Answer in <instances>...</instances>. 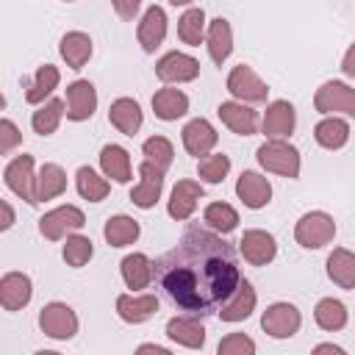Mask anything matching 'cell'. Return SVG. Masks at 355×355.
Instances as JSON below:
<instances>
[{"mask_svg": "<svg viewBox=\"0 0 355 355\" xmlns=\"http://www.w3.org/2000/svg\"><path fill=\"white\" fill-rule=\"evenodd\" d=\"M155 280L175 308L211 316L241 283L236 250L208 225H189L180 241L155 261Z\"/></svg>", "mask_w": 355, "mask_h": 355, "instance_id": "1", "label": "cell"}, {"mask_svg": "<svg viewBox=\"0 0 355 355\" xmlns=\"http://www.w3.org/2000/svg\"><path fill=\"white\" fill-rule=\"evenodd\" d=\"M255 158H258V164H261L266 172H275V175L288 178V180L300 178V166H302L300 150H297L294 144H288L286 139H266V141L255 150Z\"/></svg>", "mask_w": 355, "mask_h": 355, "instance_id": "2", "label": "cell"}, {"mask_svg": "<svg viewBox=\"0 0 355 355\" xmlns=\"http://www.w3.org/2000/svg\"><path fill=\"white\" fill-rule=\"evenodd\" d=\"M336 236V219L327 211H308L294 225V239L305 250H322Z\"/></svg>", "mask_w": 355, "mask_h": 355, "instance_id": "3", "label": "cell"}, {"mask_svg": "<svg viewBox=\"0 0 355 355\" xmlns=\"http://www.w3.org/2000/svg\"><path fill=\"white\" fill-rule=\"evenodd\" d=\"M313 108L319 114L355 116V89L344 80H324L313 94Z\"/></svg>", "mask_w": 355, "mask_h": 355, "instance_id": "4", "label": "cell"}, {"mask_svg": "<svg viewBox=\"0 0 355 355\" xmlns=\"http://www.w3.org/2000/svg\"><path fill=\"white\" fill-rule=\"evenodd\" d=\"M3 180L6 186L19 197L25 200L28 205H39V197H36V172H33V155H17L6 164L3 169Z\"/></svg>", "mask_w": 355, "mask_h": 355, "instance_id": "5", "label": "cell"}, {"mask_svg": "<svg viewBox=\"0 0 355 355\" xmlns=\"http://www.w3.org/2000/svg\"><path fill=\"white\" fill-rule=\"evenodd\" d=\"M83 225H86V216L78 205H58L39 219V233L47 241H61L69 233H78Z\"/></svg>", "mask_w": 355, "mask_h": 355, "instance_id": "6", "label": "cell"}, {"mask_svg": "<svg viewBox=\"0 0 355 355\" xmlns=\"http://www.w3.org/2000/svg\"><path fill=\"white\" fill-rule=\"evenodd\" d=\"M39 327L47 338L69 341L78 333V316L67 302H47L39 311Z\"/></svg>", "mask_w": 355, "mask_h": 355, "instance_id": "7", "label": "cell"}, {"mask_svg": "<svg viewBox=\"0 0 355 355\" xmlns=\"http://www.w3.org/2000/svg\"><path fill=\"white\" fill-rule=\"evenodd\" d=\"M227 92H230L236 100L250 103V105L266 103V97H269V86H266V83L261 80V75H258L252 67H247V64H239V67L230 69V75H227Z\"/></svg>", "mask_w": 355, "mask_h": 355, "instance_id": "8", "label": "cell"}, {"mask_svg": "<svg viewBox=\"0 0 355 355\" xmlns=\"http://www.w3.org/2000/svg\"><path fill=\"white\" fill-rule=\"evenodd\" d=\"M302 324V313L294 302H272L261 313V327L272 338H291Z\"/></svg>", "mask_w": 355, "mask_h": 355, "instance_id": "9", "label": "cell"}, {"mask_svg": "<svg viewBox=\"0 0 355 355\" xmlns=\"http://www.w3.org/2000/svg\"><path fill=\"white\" fill-rule=\"evenodd\" d=\"M155 75L164 83H189L200 75V61L189 53L169 50L155 61Z\"/></svg>", "mask_w": 355, "mask_h": 355, "instance_id": "10", "label": "cell"}, {"mask_svg": "<svg viewBox=\"0 0 355 355\" xmlns=\"http://www.w3.org/2000/svg\"><path fill=\"white\" fill-rule=\"evenodd\" d=\"M239 252L244 255L247 263L252 266H266L275 261L277 255V241L272 233L261 230V227H252V230H244L241 239H239Z\"/></svg>", "mask_w": 355, "mask_h": 355, "instance_id": "11", "label": "cell"}, {"mask_svg": "<svg viewBox=\"0 0 355 355\" xmlns=\"http://www.w3.org/2000/svg\"><path fill=\"white\" fill-rule=\"evenodd\" d=\"M161 191H164V169H158L150 161H141L139 164V183L130 191V202L150 211L161 200Z\"/></svg>", "mask_w": 355, "mask_h": 355, "instance_id": "12", "label": "cell"}, {"mask_svg": "<svg viewBox=\"0 0 355 355\" xmlns=\"http://www.w3.org/2000/svg\"><path fill=\"white\" fill-rule=\"evenodd\" d=\"M216 114H219L222 125L230 128L236 136H252V133H258V111L250 103L225 100V103H219Z\"/></svg>", "mask_w": 355, "mask_h": 355, "instance_id": "13", "label": "cell"}, {"mask_svg": "<svg viewBox=\"0 0 355 355\" xmlns=\"http://www.w3.org/2000/svg\"><path fill=\"white\" fill-rule=\"evenodd\" d=\"M294 128H297V111L288 100H275L266 105L261 119V130L266 139H288Z\"/></svg>", "mask_w": 355, "mask_h": 355, "instance_id": "14", "label": "cell"}, {"mask_svg": "<svg viewBox=\"0 0 355 355\" xmlns=\"http://www.w3.org/2000/svg\"><path fill=\"white\" fill-rule=\"evenodd\" d=\"M97 111V89L92 80H72L67 86V119L72 122H83L92 119V114Z\"/></svg>", "mask_w": 355, "mask_h": 355, "instance_id": "15", "label": "cell"}, {"mask_svg": "<svg viewBox=\"0 0 355 355\" xmlns=\"http://www.w3.org/2000/svg\"><path fill=\"white\" fill-rule=\"evenodd\" d=\"M155 313H158V297L155 294L130 291V294L116 297V316L128 324H141V322L153 319Z\"/></svg>", "mask_w": 355, "mask_h": 355, "instance_id": "16", "label": "cell"}, {"mask_svg": "<svg viewBox=\"0 0 355 355\" xmlns=\"http://www.w3.org/2000/svg\"><path fill=\"white\" fill-rule=\"evenodd\" d=\"M180 139H183V147H186V153H189V155L202 158V155H208V153L216 147L219 133H216V128H214L208 119L197 116V119H191V122H186V125H183Z\"/></svg>", "mask_w": 355, "mask_h": 355, "instance_id": "17", "label": "cell"}, {"mask_svg": "<svg viewBox=\"0 0 355 355\" xmlns=\"http://www.w3.org/2000/svg\"><path fill=\"white\" fill-rule=\"evenodd\" d=\"M236 197H239L247 208L258 211V208L269 205V200H272V183H269L261 172L244 169V172L239 175V180H236Z\"/></svg>", "mask_w": 355, "mask_h": 355, "instance_id": "18", "label": "cell"}, {"mask_svg": "<svg viewBox=\"0 0 355 355\" xmlns=\"http://www.w3.org/2000/svg\"><path fill=\"white\" fill-rule=\"evenodd\" d=\"M202 194H205L202 183H197V180H178L172 194H169V202H166L169 216L178 219V222H186L194 214V208L202 200Z\"/></svg>", "mask_w": 355, "mask_h": 355, "instance_id": "19", "label": "cell"}, {"mask_svg": "<svg viewBox=\"0 0 355 355\" xmlns=\"http://www.w3.org/2000/svg\"><path fill=\"white\" fill-rule=\"evenodd\" d=\"M166 336L186 349H202V344H205V327H202L200 316H191V313L172 316L166 322Z\"/></svg>", "mask_w": 355, "mask_h": 355, "instance_id": "20", "label": "cell"}, {"mask_svg": "<svg viewBox=\"0 0 355 355\" xmlns=\"http://www.w3.org/2000/svg\"><path fill=\"white\" fill-rule=\"evenodd\" d=\"M164 36H166V11L161 6H150L136 25V39L144 53H155V47H161Z\"/></svg>", "mask_w": 355, "mask_h": 355, "instance_id": "21", "label": "cell"}, {"mask_svg": "<svg viewBox=\"0 0 355 355\" xmlns=\"http://www.w3.org/2000/svg\"><path fill=\"white\" fill-rule=\"evenodd\" d=\"M33 297V283L25 272H6L0 277V305L6 311H19L31 302Z\"/></svg>", "mask_w": 355, "mask_h": 355, "instance_id": "22", "label": "cell"}, {"mask_svg": "<svg viewBox=\"0 0 355 355\" xmlns=\"http://www.w3.org/2000/svg\"><path fill=\"white\" fill-rule=\"evenodd\" d=\"M205 47H208V55L216 67H222L230 53H233V28L225 17H216L208 22V31H205Z\"/></svg>", "mask_w": 355, "mask_h": 355, "instance_id": "23", "label": "cell"}, {"mask_svg": "<svg viewBox=\"0 0 355 355\" xmlns=\"http://www.w3.org/2000/svg\"><path fill=\"white\" fill-rule=\"evenodd\" d=\"M119 272H122V280H125V286L130 291H141L155 280V263L144 252L125 255L122 263H119Z\"/></svg>", "mask_w": 355, "mask_h": 355, "instance_id": "24", "label": "cell"}, {"mask_svg": "<svg viewBox=\"0 0 355 355\" xmlns=\"http://www.w3.org/2000/svg\"><path fill=\"white\" fill-rule=\"evenodd\" d=\"M108 122L125 133V136H136L141 122H144V114H141V105L133 100V97H116L108 108Z\"/></svg>", "mask_w": 355, "mask_h": 355, "instance_id": "25", "label": "cell"}, {"mask_svg": "<svg viewBox=\"0 0 355 355\" xmlns=\"http://www.w3.org/2000/svg\"><path fill=\"white\" fill-rule=\"evenodd\" d=\"M255 302H258V294H255V288H252V283L250 280H241L239 286H236V291L230 294V300L219 308V319L222 322H244L252 311H255Z\"/></svg>", "mask_w": 355, "mask_h": 355, "instance_id": "26", "label": "cell"}, {"mask_svg": "<svg viewBox=\"0 0 355 355\" xmlns=\"http://www.w3.org/2000/svg\"><path fill=\"white\" fill-rule=\"evenodd\" d=\"M92 36L89 33H83V31H69V33H64L61 36V42H58V53H61V58L67 61V67L69 69H83L86 67V61L92 58Z\"/></svg>", "mask_w": 355, "mask_h": 355, "instance_id": "27", "label": "cell"}, {"mask_svg": "<svg viewBox=\"0 0 355 355\" xmlns=\"http://www.w3.org/2000/svg\"><path fill=\"white\" fill-rule=\"evenodd\" d=\"M313 139L324 150H341L349 141V122L341 119V116H336V114H327V116H322L316 122Z\"/></svg>", "mask_w": 355, "mask_h": 355, "instance_id": "28", "label": "cell"}, {"mask_svg": "<svg viewBox=\"0 0 355 355\" xmlns=\"http://www.w3.org/2000/svg\"><path fill=\"white\" fill-rule=\"evenodd\" d=\"M153 111H155L158 119L175 122V119H180V116H186V111H189V97H186V92H180V89L164 86V89H158V92L153 94Z\"/></svg>", "mask_w": 355, "mask_h": 355, "instance_id": "29", "label": "cell"}, {"mask_svg": "<svg viewBox=\"0 0 355 355\" xmlns=\"http://www.w3.org/2000/svg\"><path fill=\"white\" fill-rule=\"evenodd\" d=\"M324 266H327V277L338 288H347V291L355 288V252H349L344 247H336L327 255V263Z\"/></svg>", "mask_w": 355, "mask_h": 355, "instance_id": "30", "label": "cell"}, {"mask_svg": "<svg viewBox=\"0 0 355 355\" xmlns=\"http://www.w3.org/2000/svg\"><path fill=\"white\" fill-rule=\"evenodd\" d=\"M100 169L105 178H111L114 183H128L130 180V155L125 147L119 144H105L100 150Z\"/></svg>", "mask_w": 355, "mask_h": 355, "instance_id": "31", "label": "cell"}, {"mask_svg": "<svg viewBox=\"0 0 355 355\" xmlns=\"http://www.w3.org/2000/svg\"><path fill=\"white\" fill-rule=\"evenodd\" d=\"M58 80H61L58 67H53V64H42V67L36 69L33 80H31L28 89H25V100H28L31 105H42V103L55 92Z\"/></svg>", "mask_w": 355, "mask_h": 355, "instance_id": "32", "label": "cell"}, {"mask_svg": "<svg viewBox=\"0 0 355 355\" xmlns=\"http://www.w3.org/2000/svg\"><path fill=\"white\" fill-rule=\"evenodd\" d=\"M67 191V172L58 164H42L36 172V197L39 202L55 200Z\"/></svg>", "mask_w": 355, "mask_h": 355, "instance_id": "33", "label": "cell"}, {"mask_svg": "<svg viewBox=\"0 0 355 355\" xmlns=\"http://www.w3.org/2000/svg\"><path fill=\"white\" fill-rule=\"evenodd\" d=\"M139 233H141L139 222L133 216H128V214L108 216V222L103 227V236H105V241L111 247H128V244H133L139 239Z\"/></svg>", "mask_w": 355, "mask_h": 355, "instance_id": "34", "label": "cell"}, {"mask_svg": "<svg viewBox=\"0 0 355 355\" xmlns=\"http://www.w3.org/2000/svg\"><path fill=\"white\" fill-rule=\"evenodd\" d=\"M347 319H349V313H347V305H344L341 300L322 297V300L316 302V308H313V322H316L322 330H327V333H336V330L347 327Z\"/></svg>", "mask_w": 355, "mask_h": 355, "instance_id": "35", "label": "cell"}, {"mask_svg": "<svg viewBox=\"0 0 355 355\" xmlns=\"http://www.w3.org/2000/svg\"><path fill=\"white\" fill-rule=\"evenodd\" d=\"M75 189H78V194H80L83 200H89V202H100V200L108 197L111 183H108L105 175L94 172L92 166H80V169L75 172Z\"/></svg>", "mask_w": 355, "mask_h": 355, "instance_id": "36", "label": "cell"}, {"mask_svg": "<svg viewBox=\"0 0 355 355\" xmlns=\"http://www.w3.org/2000/svg\"><path fill=\"white\" fill-rule=\"evenodd\" d=\"M64 103L58 100V97H50L47 103H42L33 114H31V128H33V133H39V136H50V133H55L58 130V125H61V119H64Z\"/></svg>", "mask_w": 355, "mask_h": 355, "instance_id": "37", "label": "cell"}, {"mask_svg": "<svg viewBox=\"0 0 355 355\" xmlns=\"http://www.w3.org/2000/svg\"><path fill=\"white\" fill-rule=\"evenodd\" d=\"M205 31H208V22H205V11L202 8H186L178 19V36L183 44L189 47H197L205 42Z\"/></svg>", "mask_w": 355, "mask_h": 355, "instance_id": "38", "label": "cell"}, {"mask_svg": "<svg viewBox=\"0 0 355 355\" xmlns=\"http://www.w3.org/2000/svg\"><path fill=\"white\" fill-rule=\"evenodd\" d=\"M202 222L211 227V230H216V233H230V230H236L239 227V211L230 205V202H211V205H205V211H202Z\"/></svg>", "mask_w": 355, "mask_h": 355, "instance_id": "39", "label": "cell"}, {"mask_svg": "<svg viewBox=\"0 0 355 355\" xmlns=\"http://www.w3.org/2000/svg\"><path fill=\"white\" fill-rule=\"evenodd\" d=\"M61 255H64L67 266L80 269V266H86V263L92 261V255H94V244H92V239H89V236L69 233V236H67V241H64Z\"/></svg>", "mask_w": 355, "mask_h": 355, "instance_id": "40", "label": "cell"}, {"mask_svg": "<svg viewBox=\"0 0 355 355\" xmlns=\"http://www.w3.org/2000/svg\"><path fill=\"white\" fill-rule=\"evenodd\" d=\"M141 155H144V161H150V164H155L158 169L166 172L172 166V161H175V147H172V141L166 136H150L141 144Z\"/></svg>", "mask_w": 355, "mask_h": 355, "instance_id": "41", "label": "cell"}, {"mask_svg": "<svg viewBox=\"0 0 355 355\" xmlns=\"http://www.w3.org/2000/svg\"><path fill=\"white\" fill-rule=\"evenodd\" d=\"M197 172H200V180L205 183H222L230 172V158L225 153H208L200 158Z\"/></svg>", "mask_w": 355, "mask_h": 355, "instance_id": "42", "label": "cell"}, {"mask_svg": "<svg viewBox=\"0 0 355 355\" xmlns=\"http://www.w3.org/2000/svg\"><path fill=\"white\" fill-rule=\"evenodd\" d=\"M255 341L247 336V333H227L219 344H216V352L219 355H255Z\"/></svg>", "mask_w": 355, "mask_h": 355, "instance_id": "43", "label": "cell"}, {"mask_svg": "<svg viewBox=\"0 0 355 355\" xmlns=\"http://www.w3.org/2000/svg\"><path fill=\"white\" fill-rule=\"evenodd\" d=\"M19 141H22L19 128L14 125V119L3 116V119H0V153H3V155H8Z\"/></svg>", "mask_w": 355, "mask_h": 355, "instance_id": "44", "label": "cell"}, {"mask_svg": "<svg viewBox=\"0 0 355 355\" xmlns=\"http://www.w3.org/2000/svg\"><path fill=\"white\" fill-rule=\"evenodd\" d=\"M111 6L122 19H136V14L141 8V0H111Z\"/></svg>", "mask_w": 355, "mask_h": 355, "instance_id": "45", "label": "cell"}, {"mask_svg": "<svg viewBox=\"0 0 355 355\" xmlns=\"http://www.w3.org/2000/svg\"><path fill=\"white\" fill-rule=\"evenodd\" d=\"M341 72H344L347 78H355V44L347 47V53H344V58H341Z\"/></svg>", "mask_w": 355, "mask_h": 355, "instance_id": "46", "label": "cell"}, {"mask_svg": "<svg viewBox=\"0 0 355 355\" xmlns=\"http://www.w3.org/2000/svg\"><path fill=\"white\" fill-rule=\"evenodd\" d=\"M0 208H3V222H0V230H8V227L17 222L14 208H11V202H8V200H0Z\"/></svg>", "mask_w": 355, "mask_h": 355, "instance_id": "47", "label": "cell"}, {"mask_svg": "<svg viewBox=\"0 0 355 355\" xmlns=\"http://www.w3.org/2000/svg\"><path fill=\"white\" fill-rule=\"evenodd\" d=\"M313 352H316V355H322V352H333V355H344V347H338V344H316V347H313Z\"/></svg>", "mask_w": 355, "mask_h": 355, "instance_id": "48", "label": "cell"}, {"mask_svg": "<svg viewBox=\"0 0 355 355\" xmlns=\"http://www.w3.org/2000/svg\"><path fill=\"white\" fill-rule=\"evenodd\" d=\"M136 352H155V355H169V349L166 347H161V344H139V349Z\"/></svg>", "mask_w": 355, "mask_h": 355, "instance_id": "49", "label": "cell"}, {"mask_svg": "<svg viewBox=\"0 0 355 355\" xmlns=\"http://www.w3.org/2000/svg\"><path fill=\"white\" fill-rule=\"evenodd\" d=\"M169 3H172V6H191L194 0H169Z\"/></svg>", "mask_w": 355, "mask_h": 355, "instance_id": "50", "label": "cell"}, {"mask_svg": "<svg viewBox=\"0 0 355 355\" xmlns=\"http://www.w3.org/2000/svg\"><path fill=\"white\" fill-rule=\"evenodd\" d=\"M64 3H75V0H64Z\"/></svg>", "mask_w": 355, "mask_h": 355, "instance_id": "51", "label": "cell"}]
</instances>
